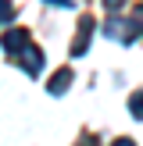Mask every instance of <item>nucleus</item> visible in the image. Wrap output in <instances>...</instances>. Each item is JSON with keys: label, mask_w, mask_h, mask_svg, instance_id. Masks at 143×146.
<instances>
[{"label": "nucleus", "mask_w": 143, "mask_h": 146, "mask_svg": "<svg viewBox=\"0 0 143 146\" xmlns=\"http://www.w3.org/2000/svg\"><path fill=\"white\" fill-rule=\"evenodd\" d=\"M93 29H97V21H93L90 14H82V21H79V32H75V43H72V57H82L86 50H90Z\"/></svg>", "instance_id": "1"}, {"label": "nucleus", "mask_w": 143, "mask_h": 146, "mask_svg": "<svg viewBox=\"0 0 143 146\" xmlns=\"http://www.w3.org/2000/svg\"><path fill=\"white\" fill-rule=\"evenodd\" d=\"M14 57L25 64V71H29V75H39V71H43V50H39V46H32L29 39L21 43V50H18Z\"/></svg>", "instance_id": "2"}, {"label": "nucleus", "mask_w": 143, "mask_h": 146, "mask_svg": "<svg viewBox=\"0 0 143 146\" xmlns=\"http://www.w3.org/2000/svg\"><path fill=\"white\" fill-rule=\"evenodd\" d=\"M129 29H132V25H125V21L111 18L104 29H100V32H104L107 39H114V43H122V46H129V43H132V32H129Z\"/></svg>", "instance_id": "3"}, {"label": "nucleus", "mask_w": 143, "mask_h": 146, "mask_svg": "<svg viewBox=\"0 0 143 146\" xmlns=\"http://www.w3.org/2000/svg\"><path fill=\"white\" fill-rule=\"evenodd\" d=\"M72 78H75V75H72V68H61V71H57L54 78H50V86H47V89L54 93V96H61V93H68V86H72Z\"/></svg>", "instance_id": "4"}, {"label": "nucleus", "mask_w": 143, "mask_h": 146, "mask_svg": "<svg viewBox=\"0 0 143 146\" xmlns=\"http://www.w3.org/2000/svg\"><path fill=\"white\" fill-rule=\"evenodd\" d=\"M25 39H29V32H25V29H14V32H4V50H7V54H18Z\"/></svg>", "instance_id": "5"}, {"label": "nucleus", "mask_w": 143, "mask_h": 146, "mask_svg": "<svg viewBox=\"0 0 143 146\" xmlns=\"http://www.w3.org/2000/svg\"><path fill=\"white\" fill-rule=\"evenodd\" d=\"M11 18H14V4H11V0H0V29H4Z\"/></svg>", "instance_id": "6"}, {"label": "nucleus", "mask_w": 143, "mask_h": 146, "mask_svg": "<svg viewBox=\"0 0 143 146\" xmlns=\"http://www.w3.org/2000/svg\"><path fill=\"white\" fill-rule=\"evenodd\" d=\"M129 111H132L136 118H143V89H140V93H132V96H129Z\"/></svg>", "instance_id": "7"}, {"label": "nucleus", "mask_w": 143, "mask_h": 146, "mask_svg": "<svg viewBox=\"0 0 143 146\" xmlns=\"http://www.w3.org/2000/svg\"><path fill=\"white\" fill-rule=\"evenodd\" d=\"M132 29H140V32H143V4L132 7Z\"/></svg>", "instance_id": "8"}, {"label": "nucleus", "mask_w": 143, "mask_h": 146, "mask_svg": "<svg viewBox=\"0 0 143 146\" xmlns=\"http://www.w3.org/2000/svg\"><path fill=\"white\" fill-rule=\"evenodd\" d=\"M104 7H107V11H122V7H125V0H104Z\"/></svg>", "instance_id": "9"}, {"label": "nucleus", "mask_w": 143, "mask_h": 146, "mask_svg": "<svg viewBox=\"0 0 143 146\" xmlns=\"http://www.w3.org/2000/svg\"><path fill=\"white\" fill-rule=\"evenodd\" d=\"M47 4H54V7H72V0H47Z\"/></svg>", "instance_id": "10"}]
</instances>
